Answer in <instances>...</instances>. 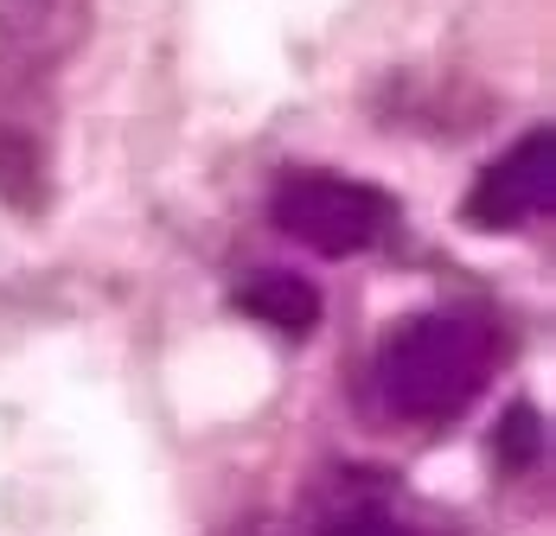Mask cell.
Segmentation results:
<instances>
[{
	"mask_svg": "<svg viewBox=\"0 0 556 536\" xmlns=\"http://www.w3.org/2000/svg\"><path fill=\"white\" fill-rule=\"evenodd\" d=\"M556 199V141L551 128H531L518 148H505L493 166H480L473 192H467V230H525L551 212Z\"/></svg>",
	"mask_w": 556,
	"mask_h": 536,
	"instance_id": "cell-3",
	"label": "cell"
},
{
	"mask_svg": "<svg viewBox=\"0 0 556 536\" xmlns=\"http://www.w3.org/2000/svg\"><path fill=\"white\" fill-rule=\"evenodd\" d=\"M327 536H429V531H416V524H403L396 511H384L378 498H358V505H345L333 518V531Z\"/></svg>",
	"mask_w": 556,
	"mask_h": 536,
	"instance_id": "cell-8",
	"label": "cell"
},
{
	"mask_svg": "<svg viewBox=\"0 0 556 536\" xmlns=\"http://www.w3.org/2000/svg\"><path fill=\"white\" fill-rule=\"evenodd\" d=\"M0 199H13L20 212L46 205V141L7 103H0Z\"/></svg>",
	"mask_w": 556,
	"mask_h": 536,
	"instance_id": "cell-5",
	"label": "cell"
},
{
	"mask_svg": "<svg viewBox=\"0 0 556 536\" xmlns=\"http://www.w3.org/2000/svg\"><path fill=\"white\" fill-rule=\"evenodd\" d=\"M493 454H500L505 473H531V467H538V454H544V429H538V416H531V409H511V416L500 422Z\"/></svg>",
	"mask_w": 556,
	"mask_h": 536,
	"instance_id": "cell-7",
	"label": "cell"
},
{
	"mask_svg": "<svg viewBox=\"0 0 556 536\" xmlns=\"http://www.w3.org/2000/svg\"><path fill=\"white\" fill-rule=\"evenodd\" d=\"M500 365V332L493 320L467 314V307H435L416 314L390 332L371 358L378 403L403 422H447L460 416Z\"/></svg>",
	"mask_w": 556,
	"mask_h": 536,
	"instance_id": "cell-1",
	"label": "cell"
},
{
	"mask_svg": "<svg viewBox=\"0 0 556 536\" xmlns=\"http://www.w3.org/2000/svg\"><path fill=\"white\" fill-rule=\"evenodd\" d=\"M52 20H64L71 33L84 26L77 0H0V33H7V39H20L33 58L52 52V39H46V26H52Z\"/></svg>",
	"mask_w": 556,
	"mask_h": 536,
	"instance_id": "cell-6",
	"label": "cell"
},
{
	"mask_svg": "<svg viewBox=\"0 0 556 536\" xmlns=\"http://www.w3.org/2000/svg\"><path fill=\"white\" fill-rule=\"evenodd\" d=\"M237 307L250 314V320L276 326V332H314L320 320V294H314V281H301V275H288V268H263V275H250L243 288H237Z\"/></svg>",
	"mask_w": 556,
	"mask_h": 536,
	"instance_id": "cell-4",
	"label": "cell"
},
{
	"mask_svg": "<svg viewBox=\"0 0 556 536\" xmlns=\"http://www.w3.org/2000/svg\"><path fill=\"white\" fill-rule=\"evenodd\" d=\"M281 237L307 243L314 256H365L371 243H384V230L396 224L378 186L365 179H333V173H294L276 186V205H269Z\"/></svg>",
	"mask_w": 556,
	"mask_h": 536,
	"instance_id": "cell-2",
	"label": "cell"
}]
</instances>
